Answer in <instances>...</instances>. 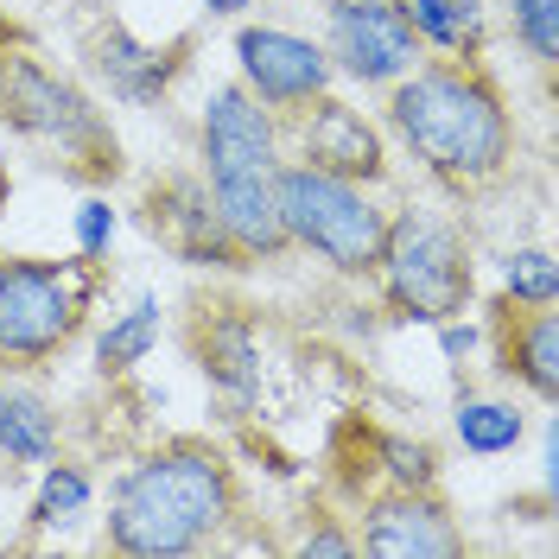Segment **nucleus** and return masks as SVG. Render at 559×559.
I'll use <instances>...</instances> for the list:
<instances>
[{
  "label": "nucleus",
  "instance_id": "393cba45",
  "mask_svg": "<svg viewBox=\"0 0 559 559\" xmlns=\"http://www.w3.org/2000/svg\"><path fill=\"white\" fill-rule=\"evenodd\" d=\"M293 554H306V559H349V554H356V534L337 527V522H318V527L299 534V547H293Z\"/></svg>",
  "mask_w": 559,
  "mask_h": 559
},
{
  "label": "nucleus",
  "instance_id": "6ab92c4d",
  "mask_svg": "<svg viewBox=\"0 0 559 559\" xmlns=\"http://www.w3.org/2000/svg\"><path fill=\"white\" fill-rule=\"evenodd\" d=\"M159 331H166V306H159L153 293H140L128 312H115L103 324V337H96V362H103L108 376H128V369H140V362L159 349Z\"/></svg>",
  "mask_w": 559,
  "mask_h": 559
},
{
  "label": "nucleus",
  "instance_id": "20e7f679",
  "mask_svg": "<svg viewBox=\"0 0 559 559\" xmlns=\"http://www.w3.org/2000/svg\"><path fill=\"white\" fill-rule=\"evenodd\" d=\"M274 210L280 236L299 254H318L331 274L369 280L382 261L388 210L369 198V185H349L337 173H318L306 159H280L274 173Z\"/></svg>",
  "mask_w": 559,
  "mask_h": 559
},
{
  "label": "nucleus",
  "instance_id": "cd10ccee",
  "mask_svg": "<svg viewBox=\"0 0 559 559\" xmlns=\"http://www.w3.org/2000/svg\"><path fill=\"white\" fill-rule=\"evenodd\" d=\"M0 204H7V178H0Z\"/></svg>",
  "mask_w": 559,
  "mask_h": 559
},
{
  "label": "nucleus",
  "instance_id": "f3484780",
  "mask_svg": "<svg viewBox=\"0 0 559 559\" xmlns=\"http://www.w3.org/2000/svg\"><path fill=\"white\" fill-rule=\"evenodd\" d=\"M414 20L419 51L439 58H477L484 51V0H401Z\"/></svg>",
  "mask_w": 559,
  "mask_h": 559
},
{
  "label": "nucleus",
  "instance_id": "b1692460",
  "mask_svg": "<svg viewBox=\"0 0 559 559\" xmlns=\"http://www.w3.org/2000/svg\"><path fill=\"white\" fill-rule=\"evenodd\" d=\"M70 229H76V254L83 261H103L108 242H115V204L108 198H83L76 216H70Z\"/></svg>",
  "mask_w": 559,
  "mask_h": 559
},
{
  "label": "nucleus",
  "instance_id": "423d86ee",
  "mask_svg": "<svg viewBox=\"0 0 559 559\" xmlns=\"http://www.w3.org/2000/svg\"><path fill=\"white\" fill-rule=\"evenodd\" d=\"M96 261H0V362H45L83 331Z\"/></svg>",
  "mask_w": 559,
  "mask_h": 559
},
{
  "label": "nucleus",
  "instance_id": "ddd939ff",
  "mask_svg": "<svg viewBox=\"0 0 559 559\" xmlns=\"http://www.w3.org/2000/svg\"><path fill=\"white\" fill-rule=\"evenodd\" d=\"M90 64H96V76L108 83L115 103L146 108V103H159V96L173 90V76L185 70V58H173V51L134 38L128 26H108V33H96V45H90Z\"/></svg>",
  "mask_w": 559,
  "mask_h": 559
},
{
  "label": "nucleus",
  "instance_id": "a211bd4d",
  "mask_svg": "<svg viewBox=\"0 0 559 559\" xmlns=\"http://www.w3.org/2000/svg\"><path fill=\"white\" fill-rule=\"evenodd\" d=\"M452 432L471 457H502L527 439V414L502 394H464L452 407Z\"/></svg>",
  "mask_w": 559,
  "mask_h": 559
},
{
  "label": "nucleus",
  "instance_id": "4468645a",
  "mask_svg": "<svg viewBox=\"0 0 559 559\" xmlns=\"http://www.w3.org/2000/svg\"><path fill=\"white\" fill-rule=\"evenodd\" d=\"M198 369L210 388H223L229 401H254L261 394V331L242 312H216L198 324Z\"/></svg>",
  "mask_w": 559,
  "mask_h": 559
},
{
  "label": "nucleus",
  "instance_id": "f257e3e1",
  "mask_svg": "<svg viewBox=\"0 0 559 559\" xmlns=\"http://www.w3.org/2000/svg\"><path fill=\"white\" fill-rule=\"evenodd\" d=\"M388 128L419 173L452 191H484L515 166V115L471 58H419L407 76H394Z\"/></svg>",
  "mask_w": 559,
  "mask_h": 559
},
{
  "label": "nucleus",
  "instance_id": "bb28decb",
  "mask_svg": "<svg viewBox=\"0 0 559 559\" xmlns=\"http://www.w3.org/2000/svg\"><path fill=\"white\" fill-rule=\"evenodd\" d=\"M20 540H13V527H7V509H0V554H13Z\"/></svg>",
  "mask_w": 559,
  "mask_h": 559
},
{
  "label": "nucleus",
  "instance_id": "f8f14e48",
  "mask_svg": "<svg viewBox=\"0 0 559 559\" xmlns=\"http://www.w3.org/2000/svg\"><path fill=\"white\" fill-rule=\"evenodd\" d=\"M146 223L185 267H236L242 261V248L229 242V229H223V216H216L198 173H173L166 185H153Z\"/></svg>",
  "mask_w": 559,
  "mask_h": 559
},
{
  "label": "nucleus",
  "instance_id": "2eb2a0df",
  "mask_svg": "<svg viewBox=\"0 0 559 559\" xmlns=\"http://www.w3.org/2000/svg\"><path fill=\"white\" fill-rule=\"evenodd\" d=\"M58 452H64V419H58V407L38 388L0 382V457L38 471V464H51Z\"/></svg>",
  "mask_w": 559,
  "mask_h": 559
},
{
  "label": "nucleus",
  "instance_id": "dca6fc26",
  "mask_svg": "<svg viewBox=\"0 0 559 559\" xmlns=\"http://www.w3.org/2000/svg\"><path fill=\"white\" fill-rule=\"evenodd\" d=\"M502 369L527 394H540V401L559 394V318H554V306H522V318L509 324V344H502Z\"/></svg>",
  "mask_w": 559,
  "mask_h": 559
},
{
  "label": "nucleus",
  "instance_id": "aec40b11",
  "mask_svg": "<svg viewBox=\"0 0 559 559\" xmlns=\"http://www.w3.org/2000/svg\"><path fill=\"white\" fill-rule=\"evenodd\" d=\"M90 502H96V477H90L83 464L51 457V464H38V489H33L26 522H33L38 534H45V527H70L76 515H90Z\"/></svg>",
  "mask_w": 559,
  "mask_h": 559
},
{
  "label": "nucleus",
  "instance_id": "39448f33",
  "mask_svg": "<svg viewBox=\"0 0 559 559\" xmlns=\"http://www.w3.org/2000/svg\"><path fill=\"white\" fill-rule=\"evenodd\" d=\"M376 280H382L388 306L401 318H414V324H439V318L471 312V293H477L471 248L457 236V223L432 216V210H401V216H388Z\"/></svg>",
  "mask_w": 559,
  "mask_h": 559
},
{
  "label": "nucleus",
  "instance_id": "a878e982",
  "mask_svg": "<svg viewBox=\"0 0 559 559\" xmlns=\"http://www.w3.org/2000/svg\"><path fill=\"white\" fill-rule=\"evenodd\" d=\"M210 13H223V20H236V13H248V7H254V0H204Z\"/></svg>",
  "mask_w": 559,
  "mask_h": 559
},
{
  "label": "nucleus",
  "instance_id": "9b49d317",
  "mask_svg": "<svg viewBox=\"0 0 559 559\" xmlns=\"http://www.w3.org/2000/svg\"><path fill=\"white\" fill-rule=\"evenodd\" d=\"M356 554L376 559H457L464 554V527L432 489H388L362 509Z\"/></svg>",
  "mask_w": 559,
  "mask_h": 559
},
{
  "label": "nucleus",
  "instance_id": "7ed1b4c3",
  "mask_svg": "<svg viewBox=\"0 0 559 559\" xmlns=\"http://www.w3.org/2000/svg\"><path fill=\"white\" fill-rule=\"evenodd\" d=\"M286 159L280 140V115L254 103L242 83L210 90L204 115H198V178H204L210 204L223 216L229 242L242 248V261H274L286 254L274 210V173Z\"/></svg>",
  "mask_w": 559,
  "mask_h": 559
},
{
  "label": "nucleus",
  "instance_id": "412c9836",
  "mask_svg": "<svg viewBox=\"0 0 559 559\" xmlns=\"http://www.w3.org/2000/svg\"><path fill=\"white\" fill-rule=\"evenodd\" d=\"M502 13H509V38L540 70H554L559 64V0H502Z\"/></svg>",
  "mask_w": 559,
  "mask_h": 559
},
{
  "label": "nucleus",
  "instance_id": "4be33fe9",
  "mask_svg": "<svg viewBox=\"0 0 559 559\" xmlns=\"http://www.w3.org/2000/svg\"><path fill=\"white\" fill-rule=\"evenodd\" d=\"M502 293L515 299V306H554L559 299V267L547 248H515L509 261H502Z\"/></svg>",
  "mask_w": 559,
  "mask_h": 559
},
{
  "label": "nucleus",
  "instance_id": "5701e85b",
  "mask_svg": "<svg viewBox=\"0 0 559 559\" xmlns=\"http://www.w3.org/2000/svg\"><path fill=\"white\" fill-rule=\"evenodd\" d=\"M376 457H382L388 489H432L439 484V452L426 439H382Z\"/></svg>",
  "mask_w": 559,
  "mask_h": 559
},
{
  "label": "nucleus",
  "instance_id": "1a4fd4ad",
  "mask_svg": "<svg viewBox=\"0 0 559 559\" xmlns=\"http://www.w3.org/2000/svg\"><path fill=\"white\" fill-rule=\"evenodd\" d=\"M236 70H242L248 96L267 103L274 115H293V108H306L312 96H324L337 83L318 38L293 33V26H254V20L236 33Z\"/></svg>",
  "mask_w": 559,
  "mask_h": 559
},
{
  "label": "nucleus",
  "instance_id": "6e6552de",
  "mask_svg": "<svg viewBox=\"0 0 559 559\" xmlns=\"http://www.w3.org/2000/svg\"><path fill=\"white\" fill-rule=\"evenodd\" d=\"M324 58L344 83L362 90H388L394 76L426 58L414 38V20L401 0H324Z\"/></svg>",
  "mask_w": 559,
  "mask_h": 559
},
{
  "label": "nucleus",
  "instance_id": "0eeeda50",
  "mask_svg": "<svg viewBox=\"0 0 559 559\" xmlns=\"http://www.w3.org/2000/svg\"><path fill=\"white\" fill-rule=\"evenodd\" d=\"M0 108H7V121L26 140L64 153L70 166H96V173L115 166V128H108V115L70 76L45 70L38 58H7L0 64Z\"/></svg>",
  "mask_w": 559,
  "mask_h": 559
},
{
  "label": "nucleus",
  "instance_id": "f03ea898",
  "mask_svg": "<svg viewBox=\"0 0 559 559\" xmlns=\"http://www.w3.org/2000/svg\"><path fill=\"white\" fill-rule=\"evenodd\" d=\"M236 522V471L210 445H159L108 484V547L128 559L204 554Z\"/></svg>",
  "mask_w": 559,
  "mask_h": 559
},
{
  "label": "nucleus",
  "instance_id": "9d476101",
  "mask_svg": "<svg viewBox=\"0 0 559 559\" xmlns=\"http://www.w3.org/2000/svg\"><path fill=\"white\" fill-rule=\"evenodd\" d=\"M293 159H306L318 173H337L349 185H382L388 173V146H382V128L362 121V108L337 103L331 90L312 96L306 108H293Z\"/></svg>",
  "mask_w": 559,
  "mask_h": 559
}]
</instances>
